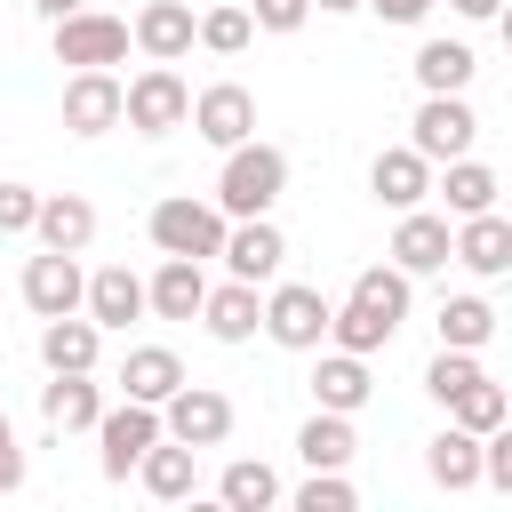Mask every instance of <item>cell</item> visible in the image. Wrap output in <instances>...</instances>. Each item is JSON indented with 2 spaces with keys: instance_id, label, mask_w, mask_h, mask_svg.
<instances>
[{
  "instance_id": "cell-6",
  "label": "cell",
  "mask_w": 512,
  "mask_h": 512,
  "mask_svg": "<svg viewBox=\"0 0 512 512\" xmlns=\"http://www.w3.org/2000/svg\"><path fill=\"white\" fill-rule=\"evenodd\" d=\"M160 432L184 440V448H224V440H232V400H224L216 384H176V392L160 400Z\"/></svg>"
},
{
  "instance_id": "cell-27",
  "label": "cell",
  "mask_w": 512,
  "mask_h": 512,
  "mask_svg": "<svg viewBox=\"0 0 512 512\" xmlns=\"http://www.w3.org/2000/svg\"><path fill=\"white\" fill-rule=\"evenodd\" d=\"M440 168H448V176H440L432 192L448 200V216H480V208H496V192H504V184H496V168H488V160L456 152V160H440Z\"/></svg>"
},
{
  "instance_id": "cell-32",
  "label": "cell",
  "mask_w": 512,
  "mask_h": 512,
  "mask_svg": "<svg viewBox=\"0 0 512 512\" xmlns=\"http://www.w3.org/2000/svg\"><path fill=\"white\" fill-rule=\"evenodd\" d=\"M488 336H496V304L488 296H448L440 304V344L448 352H480Z\"/></svg>"
},
{
  "instance_id": "cell-4",
  "label": "cell",
  "mask_w": 512,
  "mask_h": 512,
  "mask_svg": "<svg viewBox=\"0 0 512 512\" xmlns=\"http://www.w3.org/2000/svg\"><path fill=\"white\" fill-rule=\"evenodd\" d=\"M184 112H192V88L176 64H144L136 80H120V120L136 136H168V128H184Z\"/></svg>"
},
{
  "instance_id": "cell-9",
  "label": "cell",
  "mask_w": 512,
  "mask_h": 512,
  "mask_svg": "<svg viewBox=\"0 0 512 512\" xmlns=\"http://www.w3.org/2000/svg\"><path fill=\"white\" fill-rule=\"evenodd\" d=\"M448 264H464V272H480V280H504V272H512V216H504V208L456 216V232H448Z\"/></svg>"
},
{
  "instance_id": "cell-43",
  "label": "cell",
  "mask_w": 512,
  "mask_h": 512,
  "mask_svg": "<svg viewBox=\"0 0 512 512\" xmlns=\"http://www.w3.org/2000/svg\"><path fill=\"white\" fill-rule=\"evenodd\" d=\"M312 8H320V16H352L360 0H312Z\"/></svg>"
},
{
  "instance_id": "cell-12",
  "label": "cell",
  "mask_w": 512,
  "mask_h": 512,
  "mask_svg": "<svg viewBox=\"0 0 512 512\" xmlns=\"http://www.w3.org/2000/svg\"><path fill=\"white\" fill-rule=\"evenodd\" d=\"M80 288H88V272H80V256H64V248H40V256L24 264V304H32L40 320L80 312Z\"/></svg>"
},
{
  "instance_id": "cell-38",
  "label": "cell",
  "mask_w": 512,
  "mask_h": 512,
  "mask_svg": "<svg viewBox=\"0 0 512 512\" xmlns=\"http://www.w3.org/2000/svg\"><path fill=\"white\" fill-rule=\"evenodd\" d=\"M32 208H40L32 184H0V232H32Z\"/></svg>"
},
{
  "instance_id": "cell-33",
  "label": "cell",
  "mask_w": 512,
  "mask_h": 512,
  "mask_svg": "<svg viewBox=\"0 0 512 512\" xmlns=\"http://www.w3.org/2000/svg\"><path fill=\"white\" fill-rule=\"evenodd\" d=\"M192 40L208 56H240L256 40V24H248V8H208V16H192Z\"/></svg>"
},
{
  "instance_id": "cell-23",
  "label": "cell",
  "mask_w": 512,
  "mask_h": 512,
  "mask_svg": "<svg viewBox=\"0 0 512 512\" xmlns=\"http://www.w3.org/2000/svg\"><path fill=\"white\" fill-rule=\"evenodd\" d=\"M368 392H376V376H368L360 352H320V368H312V400L320 408L352 416V408H368Z\"/></svg>"
},
{
  "instance_id": "cell-13",
  "label": "cell",
  "mask_w": 512,
  "mask_h": 512,
  "mask_svg": "<svg viewBox=\"0 0 512 512\" xmlns=\"http://www.w3.org/2000/svg\"><path fill=\"white\" fill-rule=\"evenodd\" d=\"M96 352H104V328H96L88 312L40 320V360H48V376H96Z\"/></svg>"
},
{
  "instance_id": "cell-1",
  "label": "cell",
  "mask_w": 512,
  "mask_h": 512,
  "mask_svg": "<svg viewBox=\"0 0 512 512\" xmlns=\"http://www.w3.org/2000/svg\"><path fill=\"white\" fill-rule=\"evenodd\" d=\"M280 192H288V152L280 144L248 136V144L224 152V176H216V208L224 216H272Z\"/></svg>"
},
{
  "instance_id": "cell-37",
  "label": "cell",
  "mask_w": 512,
  "mask_h": 512,
  "mask_svg": "<svg viewBox=\"0 0 512 512\" xmlns=\"http://www.w3.org/2000/svg\"><path fill=\"white\" fill-rule=\"evenodd\" d=\"M304 16H312V0H248L256 32H304Z\"/></svg>"
},
{
  "instance_id": "cell-28",
  "label": "cell",
  "mask_w": 512,
  "mask_h": 512,
  "mask_svg": "<svg viewBox=\"0 0 512 512\" xmlns=\"http://www.w3.org/2000/svg\"><path fill=\"white\" fill-rule=\"evenodd\" d=\"M40 416H48V432H88L104 416V392L88 376H48L40 384Z\"/></svg>"
},
{
  "instance_id": "cell-7",
  "label": "cell",
  "mask_w": 512,
  "mask_h": 512,
  "mask_svg": "<svg viewBox=\"0 0 512 512\" xmlns=\"http://www.w3.org/2000/svg\"><path fill=\"white\" fill-rule=\"evenodd\" d=\"M88 432H96V448H104V456H96V464H104V480H128V472H136V456L160 440V408H152V400H120V408H104Z\"/></svg>"
},
{
  "instance_id": "cell-18",
  "label": "cell",
  "mask_w": 512,
  "mask_h": 512,
  "mask_svg": "<svg viewBox=\"0 0 512 512\" xmlns=\"http://www.w3.org/2000/svg\"><path fill=\"white\" fill-rule=\"evenodd\" d=\"M368 192H376L392 216H400V208H424V192H432V160H424V152H408V144H392V152H376Z\"/></svg>"
},
{
  "instance_id": "cell-29",
  "label": "cell",
  "mask_w": 512,
  "mask_h": 512,
  "mask_svg": "<svg viewBox=\"0 0 512 512\" xmlns=\"http://www.w3.org/2000/svg\"><path fill=\"white\" fill-rule=\"evenodd\" d=\"M440 408H448V424H464V432H496V424H512V392H504L488 368H480L464 392H448Z\"/></svg>"
},
{
  "instance_id": "cell-26",
  "label": "cell",
  "mask_w": 512,
  "mask_h": 512,
  "mask_svg": "<svg viewBox=\"0 0 512 512\" xmlns=\"http://www.w3.org/2000/svg\"><path fill=\"white\" fill-rule=\"evenodd\" d=\"M472 72H480V56H472L464 40H424V48H416V88H424V96H464Z\"/></svg>"
},
{
  "instance_id": "cell-2",
  "label": "cell",
  "mask_w": 512,
  "mask_h": 512,
  "mask_svg": "<svg viewBox=\"0 0 512 512\" xmlns=\"http://www.w3.org/2000/svg\"><path fill=\"white\" fill-rule=\"evenodd\" d=\"M224 224H232V216H224L216 200L168 192V200L152 208V224H144V232H152V248H160V256H192V264H208V256L224 248Z\"/></svg>"
},
{
  "instance_id": "cell-11",
  "label": "cell",
  "mask_w": 512,
  "mask_h": 512,
  "mask_svg": "<svg viewBox=\"0 0 512 512\" xmlns=\"http://www.w3.org/2000/svg\"><path fill=\"white\" fill-rule=\"evenodd\" d=\"M184 120H192L216 152H232V144H248V136H256V96H248L240 80H216V88H200V96H192V112H184Z\"/></svg>"
},
{
  "instance_id": "cell-14",
  "label": "cell",
  "mask_w": 512,
  "mask_h": 512,
  "mask_svg": "<svg viewBox=\"0 0 512 512\" xmlns=\"http://www.w3.org/2000/svg\"><path fill=\"white\" fill-rule=\"evenodd\" d=\"M64 128H72V136H104V128H120V80H112L104 64L64 80Z\"/></svg>"
},
{
  "instance_id": "cell-19",
  "label": "cell",
  "mask_w": 512,
  "mask_h": 512,
  "mask_svg": "<svg viewBox=\"0 0 512 512\" xmlns=\"http://www.w3.org/2000/svg\"><path fill=\"white\" fill-rule=\"evenodd\" d=\"M80 312H88L96 328H128V320H144V280H136L128 264H104V272H88Z\"/></svg>"
},
{
  "instance_id": "cell-34",
  "label": "cell",
  "mask_w": 512,
  "mask_h": 512,
  "mask_svg": "<svg viewBox=\"0 0 512 512\" xmlns=\"http://www.w3.org/2000/svg\"><path fill=\"white\" fill-rule=\"evenodd\" d=\"M352 296L376 304L384 320H408V272H400V264H368V272L352 280Z\"/></svg>"
},
{
  "instance_id": "cell-15",
  "label": "cell",
  "mask_w": 512,
  "mask_h": 512,
  "mask_svg": "<svg viewBox=\"0 0 512 512\" xmlns=\"http://www.w3.org/2000/svg\"><path fill=\"white\" fill-rule=\"evenodd\" d=\"M200 296H208V272L192 256H160V272L144 280V312L152 320H200Z\"/></svg>"
},
{
  "instance_id": "cell-22",
  "label": "cell",
  "mask_w": 512,
  "mask_h": 512,
  "mask_svg": "<svg viewBox=\"0 0 512 512\" xmlns=\"http://www.w3.org/2000/svg\"><path fill=\"white\" fill-rule=\"evenodd\" d=\"M256 320H264V296H256L248 280H224V288H208V296H200V328H208L216 344H248V336H256Z\"/></svg>"
},
{
  "instance_id": "cell-39",
  "label": "cell",
  "mask_w": 512,
  "mask_h": 512,
  "mask_svg": "<svg viewBox=\"0 0 512 512\" xmlns=\"http://www.w3.org/2000/svg\"><path fill=\"white\" fill-rule=\"evenodd\" d=\"M8 488H24V448H16V424H8V408H0V496Z\"/></svg>"
},
{
  "instance_id": "cell-36",
  "label": "cell",
  "mask_w": 512,
  "mask_h": 512,
  "mask_svg": "<svg viewBox=\"0 0 512 512\" xmlns=\"http://www.w3.org/2000/svg\"><path fill=\"white\" fill-rule=\"evenodd\" d=\"M296 512H352V480L344 472H312L296 488Z\"/></svg>"
},
{
  "instance_id": "cell-20",
  "label": "cell",
  "mask_w": 512,
  "mask_h": 512,
  "mask_svg": "<svg viewBox=\"0 0 512 512\" xmlns=\"http://www.w3.org/2000/svg\"><path fill=\"white\" fill-rule=\"evenodd\" d=\"M32 232H40V248H64V256H80V248L96 240V208H88L80 192H40V208H32Z\"/></svg>"
},
{
  "instance_id": "cell-8",
  "label": "cell",
  "mask_w": 512,
  "mask_h": 512,
  "mask_svg": "<svg viewBox=\"0 0 512 512\" xmlns=\"http://www.w3.org/2000/svg\"><path fill=\"white\" fill-rule=\"evenodd\" d=\"M472 136H480V112L464 96H424L416 120H408V152H424L432 168L456 160V152H472Z\"/></svg>"
},
{
  "instance_id": "cell-5",
  "label": "cell",
  "mask_w": 512,
  "mask_h": 512,
  "mask_svg": "<svg viewBox=\"0 0 512 512\" xmlns=\"http://www.w3.org/2000/svg\"><path fill=\"white\" fill-rule=\"evenodd\" d=\"M128 56V16H112V8H72V16H56V64H72V72H112Z\"/></svg>"
},
{
  "instance_id": "cell-17",
  "label": "cell",
  "mask_w": 512,
  "mask_h": 512,
  "mask_svg": "<svg viewBox=\"0 0 512 512\" xmlns=\"http://www.w3.org/2000/svg\"><path fill=\"white\" fill-rule=\"evenodd\" d=\"M128 40H136L152 64H176V56H192V8H184V0H144L136 24H128Z\"/></svg>"
},
{
  "instance_id": "cell-41",
  "label": "cell",
  "mask_w": 512,
  "mask_h": 512,
  "mask_svg": "<svg viewBox=\"0 0 512 512\" xmlns=\"http://www.w3.org/2000/svg\"><path fill=\"white\" fill-rule=\"evenodd\" d=\"M448 8H456V16H472V24H488V16L504 8V0H448Z\"/></svg>"
},
{
  "instance_id": "cell-21",
  "label": "cell",
  "mask_w": 512,
  "mask_h": 512,
  "mask_svg": "<svg viewBox=\"0 0 512 512\" xmlns=\"http://www.w3.org/2000/svg\"><path fill=\"white\" fill-rule=\"evenodd\" d=\"M392 264H400L408 280H416V272H440V264H448V216H432V208H400Z\"/></svg>"
},
{
  "instance_id": "cell-3",
  "label": "cell",
  "mask_w": 512,
  "mask_h": 512,
  "mask_svg": "<svg viewBox=\"0 0 512 512\" xmlns=\"http://www.w3.org/2000/svg\"><path fill=\"white\" fill-rule=\"evenodd\" d=\"M272 296H264V336L280 344V352H320L328 344V296L312 288V280H264Z\"/></svg>"
},
{
  "instance_id": "cell-31",
  "label": "cell",
  "mask_w": 512,
  "mask_h": 512,
  "mask_svg": "<svg viewBox=\"0 0 512 512\" xmlns=\"http://www.w3.org/2000/svg\"><path fill=\"white\" fill-rule=\"evenodd\" d=\"M216 496H224L232 512H264V504H280V472H272L264 456H232L224 480H216Z\"/></svg>"
},
{
  "instance_id": "cell-42",
  "label": "cell",
  "mask_w": 512,
  "mask_h": 512,
  "mask_svg": "<svg viewBox=\"0 0 512 512\" xmlns=\"http://www.w3.org/2000/svg\"><path fill=\"white\" fill-rule=\"evenodd\" d=\"M32 8H40L48 24H56V16H72V8H88V0H32Z\"/></svg>"
},
{
  "instance_id": "cell-30",
  "label": "cell",
  "mask_w": 512,
  "mask_h": 512,
  "mask_svg": "<svg viewBox=\"0 0 512 512\" xmlns=\"http://www.w3.org/2000/svg\"><path fill=\"white\" fill-rule=\"evenodd\" d=\"M352 448H360V440H352V416H336V408H312V424L296 432V456H304L312 472H344Z\"/></svg>"
},
{
  "instance_id": "cell-10",
  "label": "cell",
  "mask_w": 512,
  "mask_h": 512,
  "mask_svg": "<svg viewBox=\"0 0 512 512\" xmlns=\"http://www.w3.org/2000/svg\"><path fill=\"white\" fill-rule=\"evenodd\" d=\"M216 256H224V272H232V280L264 288V280H280V256H288V240H280V224H272V216H232Z\"/></svg>"
},
{
  "instance_id": "cell-16",
  "label": "cell",
  "mask_w": 512,
  "mask_h": 512,
  "mask_svg": "<svg viewBox=\"0 0 512 512\" xmlns=\"http://www.w3.org/2000/svg\"><path fill=\"white\" fill-rule=\"evenodd\" d=\"M136 480H144V496H160V504H184L192 488H200V448H184V440H152L144 456H136Z\"/></svg>"
},
{
  "instance_id": "cell-40",
  "label": "cell",
  "mask_w": 512,
  "mask_h": 512,
  "mask_svg": "<svg viewBox=\"0 0 512 512\" xmlns=\"http://www.w3.org/2000/svg\"><path fill=\"white\" fill-rule=\"evenodd\" d=\"M360 8H376L384 24H424V16L440 8V0H360Z\"/></svg>"
},
{
  "instance_id": "cell-25",
  "label": "cell",
  "mask_w": 512,
  "mask_h": 512,
  "mask_svg": "<svg viewBox=\"0 0 512 512\" xmlns=\"http://www.w3.org/2000/svg\"><path fill=\"white\" fill-rule=\"evenodd\" d=\"M424 472H432V488H448V496H464V488H480V432H464V424H448L432 448H424Z\"/></svg>"
},
{
  "instance_id": "cell-35",
  "label": "cell",
  "mask_w": 512,
  "mask_h": 512,
  "mask_svg": "<svg viewBox=\"0 0 512 512\" xmlns=\"http://www.w3.org/2000/svg\"><path fill=\"white\" fill-rule=\"evenodd\" d=\"M472 376H480V360H472V352H448V344H440V360L424 368V392H432V400H448V392H464Z\"/></svg>"
},
{
  "instance_id": "cell-24",
  "label": "cell",
  "mask_w": 512,
  "mask_h": 512,
  "mask_svg": "<svg viewBox=\"0 0 512 512\" xmlns=\"http://www.w3.org/2000/svg\"><path fill=\"white\" fill-rule=\"evenodd\" d=\"M176 384H184V360H176L168 344H136V352L120 360V400H152V408H160Z\"/></svg>"
}]
</instances>
